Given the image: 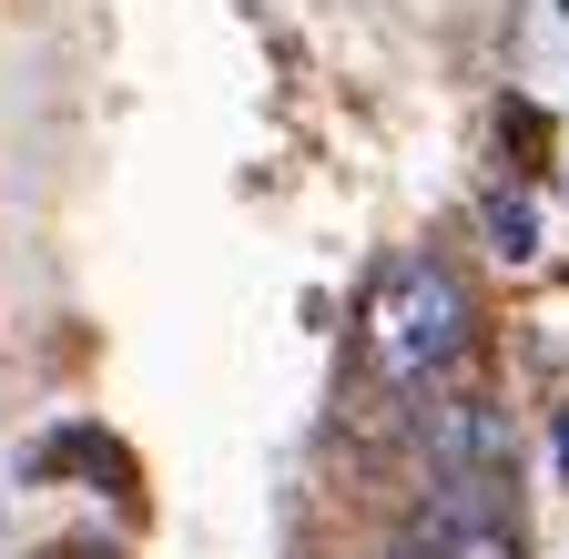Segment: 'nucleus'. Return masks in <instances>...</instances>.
Listing matches in <instances>:
<instances>
[{"label": "nucleus", "mask_w": 569, "mask_h": 559, "mask_svg": "<svg viewBox=\"0 0 569 559\" xmlns=\"http://www.w3.org/2000/svg\"><path fill=\"white\" fill-rule=\"evenodd\" d=\"M367 346H377V367L387 387L427 397L458 357H468V286L438 264V254H397L377 274V306H367Z\"/></svg>", "instance_id": "f257e3e1"}, {"label": "nucleus", "mask_w": 569, "mask_h": 559, "mask_svg": "<svg viewBox=\"0 0 569 559\" xmlns=\"http://www.w3.org/2000/svg\"><path fill=\"white\" fill-rule=\"evenodd\" d=\"M417 448H427V488H488V499H509V417H498L488 397L427 387Z\"/></svg>", "instance_id": "f03ea898"}, {"label": "nucleus", "mask_w": 569, "mask_h": 559, "mask_svg": "<svg viewBox=\"0 0 569 559\" xmlns=\"http://www.w3.org/2000/svg\"><path fill=\"white\" fill-rule=\"evenodd\" d=\"M417 559H529L509 499L488 488H427L417 499Z\"/></svg>", "instance_id": "7ed1b4c3"}, {"label": "nucleus", "mask_w": 569, "mask_h": 559, "mask_svg": "<svg viewBox=\"0 0 569 559\" xmlns=\"http://www.w3.org/2000/svg\"><path fill=\"white\" fill-rule=\"evenodd\" d=\"M488 244L509 254V264H529V254H539V214H529L519 193H488Z\"/></svg>", "instance_id": "20e7f679"}, {"label": "nucleus", "mask_w": 569, "mask_h": 559, "mask_svg": "<svg viewBox=\"0 0 569 559\" xmlns=\"http://www.w3.org/2000/svg\"><path fill=\"white\" fill-rule=\"evenodd\" d=\"M559 468H569V407H559Z\"/></svg>", "instance_id": "39448f33"}]
</instances>
